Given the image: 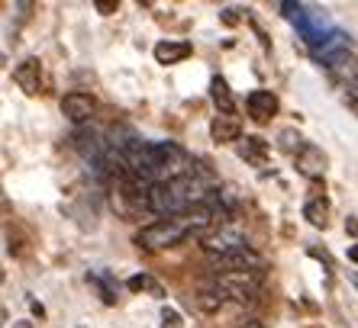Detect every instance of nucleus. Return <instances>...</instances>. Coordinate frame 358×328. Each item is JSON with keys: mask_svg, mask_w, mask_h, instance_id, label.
<instances>
[{"mask_svg": "<svg viewBox=\"0 0 358 328\" xmlns=\"http://www.w3.org/2000/svg\"><path fill=\"white\" fill-rule=\"evenodd\" d=\"M126 287L133 290V293H142V290H152L155 296H162V290L155 287V280L145 277V274H136V277H129V280H126Z\"/></svg>", "mask_w": 358, "mask_h": 328, "instance_id": "16", "label": "nucleus"}, {"mask_svg": "<svg viewBox=\"0 0 358 328\" xmlns=\"http://www.w3.org/2000/svg\"><path fill=\"white\" fill-rule=\"evenodd\" d=\"M349 110H355L358 113V97H349Z\"/></svg>", "mask_w": 358, "mask_h": 328, "instance_id": "20", "label": "nucleus"}, {"mask_svg": "<svg viewBox=\"0 0 358 328\" xmlns=\"http://www.w3.org/2000/svg\"><path fill=\"white\" fill-rule=\"evenodd\" d=\"M210 197H213V190L207 187V181L197 171H187L181 177H171V181L152 184L149 193H145V209L162 216V219H175V216H184L203 206Z\"/></svg>", "mask_w": 358, "mask_h": 328, "instance_id": "1", "label": "nucleus"}, {"mask_svg": "<svg viewBox=\"0 0 358 328\" xmlns=\"http://www.w3.org/2000/svg\"><path fill=\"white\" fill-rule=\"evenodd\" d=\"M213 283L236 303H255L262 293V274L259 271H226L213 274Z\"/></svg>", "mask_w": 358, "mask_h": 328, "instance_id": "2", "label": "nucleus"}, {"mask_svg": "<svg viewBox=\"0 0 358 328\" xmlns=\"http://www.w3.org/2000/svg\"><path fill=\"white\" fill-rule=\"evenodd\" d=\"M294 161H297V171L303 177H323L326 174V155H323V148H317V145H307Z\"/></svg>", "mask_w": 358, "mask_h": 328, "instance_id": "8", "label": "nucleus"}, {"mask_svg": "<svg viewBox=\"0 0 358 328\" xmlns=\"http://www.w3.org/2000/svg\"><path fill=\"white\" fill-rule=\"evenodd\" d=\"M162 328H184L181 312L171 309V306H165V309H162Z\"/></svg>", "mask_w": 358, "mask_h": 328, "instance_id": "17", "label": "nucleus"}, {"mask_svg": "<svg viewBox=\"0 0 358 328\" xmlns=\"http://www.w3.org/2000/svg\"><path fill=\"white\" fill-rule=\"evenodd\" d=\"M117 7H120V3H113V0H97V10L103 13V17H110V13H113Z\"/></svg>", "mask_w": 358, "mask_h": 328, "instance_id": "18", "label": "nucleus"}, {"mask_svg": "<svg viewBox=\"0 0 358 328\" xmlns=\"http://www.w3.org/2000/svg\"><path fill=\"white\" fill-rule=\"evenodd\" d=\"M210 100H213L217 113H236V103H233V94H229V84H226L220 74L213 77V81H210Z\"/></svg>", "mask_w": 358, "mask_h": 328, "instance_id": "10", "label": "nucleus"}, {"mask_svg": "<svg viewBox=\"0 0 358 328\" xmlns=\"http://www.w3.org/2000/svg\"><path fill=\"white\" fill-rule=\"evenodd\" d=\"M245 107H249V116L255 123H268L278 113V97L271 91H252L249 100H245Z\"/></svg>", "mask_w": 358, "mask_h": 328, "instance_id": "7", "label": "nucleus"}, {"mask_svg": "<svg viewBox=\"0 0 358 328\" xmlns=\"http://www.w3.org/2000/svg\"><path fill=\"white\" fill-rule=\"evenodd\" d=\"M229 296L223 293V290L217 287V283H210V287H203L197 296H194V303H197V309H203V312H217L220 306L226 303Z\"/></svg>", "mask_w": 358, "mask_h": 328, "instance_id": "12", "label": "nucleus"}, {"mask_svg": "<svg viewBox=\"0 0 358 328\" xmlns=\"http://www.w3.org/2000/svg\"><path fill=\"white\" fill-rule=\"evenodd\" d=\"M94 110H97V103H94L91 94H84V91H71V94H65V100H62V113H65L75 126L87 123L94 116Z\"/></svg>", "mask_w": 358, "mask_h": 328, "instance_id": "4", "label": "nucleus"}, {"mask_svg": "<svg viewBox=\"0 0 358 328\" xmlns=\"http://www.w3.org/2000/svg\"><path fill=\"white\" fill-rule=\"evenodd\" d=\"M303 219H310V225H317V229H326L329 225V206L313 200V203L303 206Z\"/></svg>", "mask_w": 358, "mask_h": 328, "instance_id": "14", "label": "nucleus"}, {"mask_svg": "<svg viewBox=\"0 0 358 328\" xmlns=\"http://www.w3.org/2000/svg\"><path fill=\"white\" fill-rule=\"evenodd\" d=\"M239 155L245 158L249 164H255V167H265V161H268V142L259 139V135H249V139L239 145Z\"/></svg>", "mask_w": 358, "mask_h": 328, "instance_id": "11", "label": "nucleus"}, {"mask_svg": "<svg viewBox=\"0 0 358 328\" xmlns=\"http://www.w3.org/2000/svg\"><path fill=\"white\" fill-rule=\"evenodd\" d=\"M278 145H281V151H287L291 158H297L303 148L310 145V142H303V135L300 132H294V129H284L281 135H278Z\"/></svg>", "mask_w": 358, "mask_h": 328, "instance_id": "13", "label": "nucleus"}, {"mask_svg": "<svg viewBox=\"0 0 358 328\" xmlns=\"http://www.w3.org/2000/svg\"><path fill=\"white\" fill-rule=\"evenodd\" d=\"M91 283H97L100 287V296H103V303L107 306H113L117 303V283H113V280H110V274H91Z\"/></svg>", "mask_w": 358, "mask_h": 328, "instance_id": "15", "label": "nucleus"}, {"mask_svg": "<svg viewBox=\"0 0 358 328\" xmlns=\"http://www.w3.org/2000/svg\"><path fill=\"white\" fill-rule=\"evenodd\" d=\"M210 267L213 274H226V271H265V258L259 251H252L249 245H239L233 251H226V255H217L210 258Z\"/></svg>", "mask_w": 358, "mask_h": 328, "instance_id": "3", "label": "nucleus"}, {"mask_svg": "<svg viewBox=\"0 0 358 328\" xmlns=\"http://www.w3.org/2000/svg\"><path fill=\"white\" fill-rule=\"evenodd\" d=\"M13 81H17L29 97L42 94V61L39 58H26V61H20V65L13 68Z\"/></svg>", "mask_w": 358, "mask_h": 328, "instance_id": "6", "label": "nucleus"}, {"mask_svg": "<svg viewBox=\"0 0 358 328\" xmlns=\"http://www.w3.org/2000/svg\"><path fill=\"white\" fill-rule=\"evenodd\" d=\"M187 55H191V42H184V39H165L155 45V61L159 65H178Z\"/></svg>", "mask_w": 358, "mask_h": 328, "instance_id": "9", "label": "nucleus"}, {"mask_svg": "<svg viewBox=\"0 0 358 328\" xmlns=\"http://www.w3.org/2000/svg\"><path fill=\"white\" fill-rule=\"evenodd\" d=\"M210 139L217 145H229V142L242 139V123L236 113H217L213 123H210Z\"/></svg>", "mask_w": 358, "mask_h": 328, "instance_id": "5", "label": "nucleus"}, {"mask_svg": "<svg viewBox=\"0 0 358 328\" xmlns=\"http://www.w3.org/2000/svg\"><path fill=\"white\" fill-rule=\"evenodd\" d=\"M349 261H355V264H358V241L349 248Z\"/></svg>", "mask_w": 358, "mask_h": 328, "instance_id": "19", "label": "nucleus"}]
</instances>
